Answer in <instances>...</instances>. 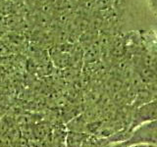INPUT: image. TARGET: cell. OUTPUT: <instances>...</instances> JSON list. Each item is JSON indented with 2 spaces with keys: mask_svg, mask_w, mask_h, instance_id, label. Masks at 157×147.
I'll list each match as a JSON object with an SVG mask.
<instances>
[{
  "mask_svg": "<svg viewBox=\"0 0 157 147\" xmlns=\"http://www.w3.org/2000/svg\"><path fill=\"white\" fill-rule=\"evenodd\" d=\"M134 143H147L157 146V120L137 126L130 139L126 142V145Z\"/></svg>",
  "mask_w": 157,
  "mask_h": 147,
  "instance_id": "1",
  "label": "cell"
},
{
  "mask_svg": "<svg viewBox=\"0 0 157 147\" xmlns=\"http://www.w3.org/2000/svg\"><path fill=\"white\" fill-rule=\"evenodd\" d=\"M157 120V101L149 103L144 106H142L140 109L137 111L135 117L134 127L139 126L144 123H148Z\"/></svg>",
  "mask_w": 157,
  "mask_h": 147,
  "instance_id": "2",
  "label": "cell"
},
{
  "mask_svg": "<svg viewBox=\"0 0 157 147\" xmlns=\"http://www.w3.org/2000/svg\"><path fill=\"white\" fill-rule=\"evenodd\" d=\"M128 147H157L153 144H147V143H134V144H128Z\"/></svg>",
  "mask_w": 157,
  "mask_h": 147,
  "instance_id": "3",
  "label": "cell"
}]
</instances>
